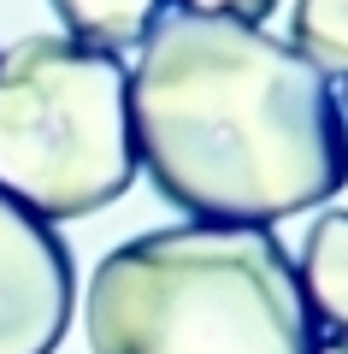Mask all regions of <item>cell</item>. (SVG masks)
I'll list each match as a JSON object with an SVG mask.
<instances>
[{
  "mask_svg": "<svg viewBox=\"0 0 348 354\" xmlns=\"http://www.w3.org/2000/svg\"><path fill=\"white\" fill-rule=\"evenodd\" d=\"M136 171L201 225H266L348 183L336 83L284 36L237 18L172 12L130 71Z\"/></svg>",
  "mask_w": 348,
  "mask_h": 354,
  "instance_id": "obj_1",
  "label": "cell"
},
{
  "mask_svg": "<svg viewBox=\"0 0 348 354\" xmlns=\"http://www.w3.org/2000/svg\"><path fill=\"white\" fill-rule=\"evenodd\" d=\"M95 354H313L295 254L266 225H165L118 242L83 295Z\"/></svg>",
  "mask_w": 348,
  "mask_h": 354,
  "instance_id": "obj_2",
  "label": "cell"
},
{
  "mask_svg": "<svg viewBox=\"0 0 348 354\" xmlns=\"http://www.w3.org/2000/svg\"><path fill=\"white\" fill-rule=\"evenodd\" d=\"M136 183L130 71L71 36L0 53V195L36 218H89Z\"/></svg>",
  "mask_w": 348,
  "mask_h": 354,
  "instance_id": "obj_3",
  "label": "cell"
},
{
  "mask_svg": "<svg viewBox=\"0 0 348 354\" xmlns=\"http://www.w3.org/2000/svg\"><path fill=\"white\" fill-rule=\"evenodd\" d=\"M77 301L71 248L48 218L0 195V354H53Z\"/></svg>",
  "mask_w": 348,
  "mask_h": 354,
  "instance_id": "obj_4",
  "label": "cell"
},
{
  "mask_svg": "<svg viewBox=\"0 0 348 354\" xmlns=\"http://www.w3.org/2000/svg\"><path fill=\"white\" fill-rule=\"evenodd\" d=\"M295 278H301L313 325H324L331 337L348 342V213L342 207L313 218L301 260H295Z\"/></svg>",
  "mask_w": 348,
  "mask_h": 354,
  "instance_id": "obj_5",
  "label": "cell"
},
{
  "mask_svg": "<svg viewBox=\"0 0 348 354\" xmlns=\"http://www.w3.org/2000/svg\"><path fill=\"white\" fill-rule=\"evenodd\" d=\"M53 12L71 30V41L100 53H125L148 41V30L165 18V0H53Z\"/></svg>",
  "mask_w": 348,
  "mask_h": 354,
  "instance_id": "obj_6",
  "label": "cell"
},
{
  "mask_svg": "<svg viewBox=\"0 0 348 354\" xmlns=\"http://www.w3.org/2000/svg\"><path fill=\"white\" fill-rule=\"evenodd\" d=\"M289 48L307 53L324 77L348 83V0H295Z\"/></svg>",
  "mask_w": 348,
  "mask_h": 354,
  "instance_id": "obj_7",
  "label": "cell"
},
{
  "mask_svg": "<svg viewBox=\"0 0 348 354\" xmlns=\"http://www.w3.org/2000/svg\"><path fill=\"white\" fill-rule=\"evenodd\" d=\"M277 0H177V12H201V18H237V24H260Z\"/></svg>",
  "mask_w": 348,
  "mask_h": 354,
  "instance_id": "obj_8",
  "label": "cell"
},
{
  "mask_svg": "<svg viewBox=\"0 0 348 354\" xmlns=\"http://www.w3.org/2000/svg\"><path fill=\"white\" fill-rule=\"evenodd\" d=\"M313 354H348V342H342V337H331V342H313Z\"/></svg>",
  "mask_w": 348,
  "mask_h": 354,
  "instance_id": "obj_9",
  "label": "cell"
},
{
  "mask_svg": "<svg viewBox=\"0 0 348 354\" xmlns=\"http://www.w3.org/2000/svg\"><path fill=\"white\" fill-rule=\"evenodd\" d=\"M336 101H342V124H348V83H342V95H336Z\"/></svg>",
  "mask_w": 348,
  "mask_h": 354,
  "instance_id": "obj_10",
  "label": "cell"
}]
</instances>
